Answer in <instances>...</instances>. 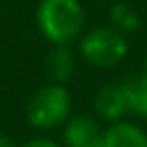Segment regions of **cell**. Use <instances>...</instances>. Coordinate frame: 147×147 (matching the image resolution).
<instances>
[{"mask_svg":"<svg viewBox=\"0 0 147 147\" xmlns=\"http://www.w3.org/2000/svg\"><path fill=\"white\" fill-rule=\"evenodd\" d=\"M35 18L37 28L52 46H69L84 26V11L78 0H41Z\"/></svg>","mask_w":147,"mask_h":147,"instance_id":"obj_1","label":"cell"},{"mask_svg":"<svg viewBox=\"0 0 147 147\" xmlns=\"http://www.w3.org/2000/svg\"><path fill=\"white\" fill-rule=\"evenodd\" d=\"M71 110V97L63 84H50L37 89L28 100L26 115L35 128H56L59 123L67 121Z\"/></svg>","mask_w":147,"mask_h":147,"instance_id":"obj_2","label":"cell"},{"mask_svg":"<svg viewBox=\"0 0 147 147\" xmlns=\"http://www.w3.org/2000/svg\"><path fill=\"white\" fill-rule=\"evenodd\" d=\"M80 54L95 67H115L128 54V41L115 28H93L80 41Z\"/></svg>","mask_w":147,"mask_h":147,"instance_id":"obj_3","label":"cell"},{"mask_svg":"<svg viewBox=\"0 0 147 147\" xmlns=\"http://www.w3.org/2000/svg\"><path fill=\"white\" fill-rule=\"evenodd\" d=\"M65 145L67 147H102L104 143V132L100 125L87 115H76L67 119L65 123Z\"/></svg>","mask_w":147,"mask_h":147,"instance_id":"obj_4","label":"cell"},{"mask_svg":"<svg viewBox=\"0 0 147 147\" xmlns=\"http://www.w3.org/2000/svg\"><path fill=\"white\" fill-rule=\"evenodd\" d=\"M95 113L106 121L119 123L123 115L128 113V102H125V91L121 82H108L97 91L95 95Z\"/></svg>","mask_w":147,"mask_h":147,"instance_id":"obj_5","label":"cell"},{"mask_svg":"<svg viewBox=\"0 0 147 147\" xmlns=\"http://www.w3.org/2000/svg\"><path fill=\"white\" fill-rule=\"evenodd\" d=\"M74 67H76V56L69 50V46H54L48 52L46 63H43L50 84H63V87L69 80Z\"/></svg>","mask_w":147,"mask_h":147,"instance_id":"obj_6","label":"cell"},{"mask_svg":"<svg viewBox=\"0 0 147 147\" xmlns=\"http://www.w3.org/2000/svg\"><path fill=\"white\" fill-rule=\"evenodd\" d=\"M102 147H147V134L134 123L119 121L104 130Z\"/></svg>","mask_w":147,"mask_h":147,"instance_id":"obj_7","label":"cell"},{"mask_svg":"<svg viewBox=\"0 0 147 147\" xmlns=\"http://www.w3.org/2000/svg\"><path fill=\"white\" fill-rule=\"evenodd\" d=\"M123 84L128 113L147 119V74H132Z\"/></svg>","mask_w":147,"mask_h":147,"instance_id":"obj_8","label":"cell"},{"mask_svg":"<svg viewBox=\"0 0 147 147\" xmlns=\"http://www.w3.org/2000/svg\"><path fill=\"white\" fill-rule=\"evenodd\" d=\"M110 22H113V28L119 30L121 35L123 32H134L141 26V20H138L136 11L130 5H123V2H119V5H115L110 9Z\"/></svg>","mask_w":147,"mask_h":147,"instance_id":"obj_9","label":"cell"},{"mask_svg":"<svg viewBox=\"0 0 147 147\" xmlns=\"http://www.w3.org/2000/svg\"><path fill=\"white\" fill-rule=\"evenodd\" d=\"M20 147H59L52 138H43V136H37V138H30V141H26L24 145Z\"/></svg>","mask_w":147,"mask_h":147,"instance_id":"obj_10","label":"cell"},{"mask_svg":"<svg viewBox=\"0 0 147 147\" xmlns=\"http://www.w3.org/2000/svg\"><path fill=\"white\" fill-rule=\"evenodd\" d=\"M0 147H18L15 145V141L11 136H7V134H0Z\"/></svg>","mask_w":147,"mask_h":147,"instance_id":"obj_11","label":"cell"},{"mask_svg":"<svg viewBox=\"0 0 147 147\" xmlns=\"http://www.w3.org/2000/svg\"><path fill=\"white\" fill-rule=\"evenodd\" d=\"M145 74H147V61H145Z\"/></svg>","mask_w":147,"mask_h":147,"instance_id":"obj_12","label":"cell"}]
</instances>
